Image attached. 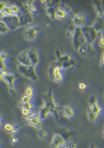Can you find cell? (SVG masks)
Returning <instances> with one entry per match:
<instances>
[{
	"label": "cell",
	"mask_w": 104,
	"mask_h": 148,
	"mask_svg": "<svg viewBox=\"0 0 104 148\" xmlns=\"http://www.w3.org/2000/svg\"><path fill=\"white\" fill-rule=\"evenodd\" d=\"M43 106L50 110L51 114H53L57 118L58 117L61 107L58 102L55 101L52 89H50L48 92L44 94L43 96Z\"/></svg>",
	"instance_id": "6da1fadb"
},
{
	"label": "cell",
	"mask_w": 104,
	"mask_h": 148,
	"mask_svg": "<svg viewBox=\"0 0 104 148\" xmlns=\"http://www.w3.org/2000/svg\"><path fill=\"white\" fill-rule=\"evenodd\" d=\"M71 136L69 132L66 129L55 132L53 135L51 142V146L52 148H62L66 145V143Z\"/></svg>",
	"instance_id": "7a4b0ae2"
},
{
	"label": "cell",
	"mask_w": 104,
	"mask_h": 148,
	"mask_svg": "<svg viewBox=\"0 0 104 148\" xmlns=\"http://www.w3.org/2000/svg\"><path fill=\"white\" fill-rule=\"evenodd\" d=\"M16 64L19 71L23 76L34 82H37L39 80V76L37 72L36 67L32 65L25 66L17 61Z\"/></svg>",
	"instance_id": "3957f363"
},
{
	"label": "cell",
	"mask_w": 104,
	"mask_h": 148,
	"mask_svg": "<svg viewBox=\"0 0 104 148\" xmlns=\"http://www.w3.org/2000/svg\"><path fill=\"white\" fill-rule=\"evenodd\" d=\"M56 54L58 57V60L56 63L63 70L70 68L76 64V60L70 54L63 55L59 51H57Z\"/></svg>",
	"instance_id": "277c9868"
},
{
	"label": "cell",
	"mask_w": 104,
	"mask_h": 148,
	"mask_svg": "<svg viewBox=\"0 0 104 148\" xmlns=\"http://www.w3.org/2000/svg\"><path fill=\"white\" fill-rule=\"evenodd\" d=\"M1 74L2 80H4L8 85L11 92L12 94H15L16 92V89L15 85V81L18 77V75L10 73L8 70L1 71Z\"/></svg>",
	"instance_id": "5b68a950"
},
{
	"label": "cell",
	"mask_w": 104,
	"mask_h": 148,
	"mask_svg": "<svg viewBox=\"0 0 104 148\" xmlns=\"http://www.w3.org/2000/svg\"><path fill=\"white\" fill-rule=\"evenodd\" d=\"M49 75L52 81L60 83L63 79V69L57 63H55L49 70Z\"/></svg>",
	"instance_id": "8992f818"
},
{
	"label": "cell",
	"mask_w": 104,
	"mask_h": 148,
	"mask_svg": "<svg viewBox=\"0 0 104 148\" xmlns=\"http://www.w3.org/2000/svg\"><path fill=\"white\" fill-rule=\"evenodd\" d=\"M89 103V106L87 109L92 112L96 119H97L99 115L104 111V109L101 106L95 95L92 94L90 96Z\"/></svg>",
	"instance_id": "52a82bcc"
},
{
	"label": "cell",
	"mask_w": 104,
	"mask_h": 148,
	"mask_svg": "<svg viewBox=\"0 0 104 148\" xmlns=\"http://www.w3.org/2000/svg\"><path fill=\"white\" fill-rule=\"evenodd\" d=\"M87 42L93 44L97 38L98 33L92 26H84L81 28Z\"/></svg>",
	"instance_id": "ba28073f"
},
{
	"label": "cell",
	"mask_w": 104,
	"mask_h": 148,
	"mask_svg": "<svg viewBox=\"0 0 104 148\" xmlns=\"http://www.w3.org/2000/svg\"><path fill=\"white\" fill-rule=\"evenodd\" d=\"M73 46L75 50L78 51L80 47L87 42L80 27H76L75 35L72 38Z\"/></svg>",
	"instance_id": "9c48e42d"
},
{
	"label": "cell",
	"mask_w": 104,
	"mask_h": 148,
	"mask_svg": "<svg viewBox=\"0 0 104 148\" xmlns=\"http://www.w3.org/2000/svg\"><path fill=\"white\" fill-rule=\"evenodd\" d=\"M10 30H16L21 27V18L15 15L7 16L2 19Z\"/></svg>",
	"instance_id": "30bf717a"
},
{
	"label": "cell",
	"mask_w": 104,
	"mask_h": 148,
	"mask_svg": "<svg viewBox=\"0 0 104 148\" xmlns=\"http://www.w3.org/2000/svg\"><path fill=\"white\" fill-rule=\"evenodd\" d=\"M22 14L19 16L21 18V26H26L31 25L34 23L35 19L33 17L32 14L21 5Z\"/></svg>",
	"instance_id": "8fae6325"
},
{
	"label": "cell",
	"mask_w": 104,
	"mask_h": 148,
	"mask_svg": "<svg viewBox=\"0 0 104 148\" xmlns=\"http://www.w3.org/2000/svg\"><path fill=\"white\" fill-rule=\"evenodd\" d=\"M40 32V29L36 26H29L24 30V37L29 41L34 40L37 38Z\"/></svg>",
	"instance_id": "7c38bea8"
},
{
	"label": "cell",
	"mask_w": 104,
	"mask_h": 148,
	"mask_svg": "<svg viewBox=\"0 0 104 148\" xmlns=\"http://www.w3.org/2000/svg\"><path fill=\"white\" fill-rule=\"evenodd\" d=\"M42 120H43L41 119L39 112L32 117L24 120V122L23 123V124L29 125L35 128L40 129L43 126Z\"/></svg>",
	"instance_id": "4fadbf2b"
},
{
	"label": "cell",
	"mask_w": 104,
	"mask_h": 148,
	"mask_svg": "<svg viewBox=\"0 0 104 148\" xmlns=\"http://www.w3.org/2000/svg\"><path fill=\"white\" fill-rule=\"evenodd\" d=\"M73 25L77 27H82L85 26L86 22V16L82 14H75L72 17Z\"/></svg>",
	"instance_id": "5bb4252c"
},
{
	"label": "cell",
	"mask_w": 104,
	"mask_h": 148,
	"mask_svg": "<svg viewBox=\"0 0 104 148\" xmlns=\"http://www.w3.org/2000/svg\"><path fill=\"white\" fill-rule=\"evenodd\" d=\"M17 61L25 66H29L32 65V62L29 56L27 50L22 52L18 55L17 58Z\"/></svg>",
	"instance_id": "9a60e30c"
},
{
	"label": "cell",
	"mask_w": 104,
	"mask_h": 148,
	"mask_svg": "<svg viewBox=\"0 0 104 148\" xmlns=\"http://www.w3.org/2000/svg\"><path fill=\"white\" fill-rule=\"evenodd\" d=\"M78 52L83 55H91L94 54L95 53V49L93 47V44L86 42L80 47Z\"/></svg>",
	"instance_id": "2e32d148"
},
{
	"label": "cell",
	"mask_w": 104,
	"mask_h": 148,
	"mask_svg": "<svg viewBox=\"0 0 104 148\" xmlns=\"http://www.w3.org/2000/svg\"><path fill=\"white\" fill-rule=\"evenodd\" d=\"M27 51L32 62V65L34 67H36L39 64L40 61L39 53L34 48L30 49Z\"/></svg>",
	"instance_id": "e0dca14e"
},
{
	"label": "cell",
	"mask_w": 104,
	"mask_h": 148,
	"mask_svg": "<svg viewBox=\"0 0 104 148\" xmlns=\"http://www.w3.org/2000/svg\"><path fill=\"white\" fill-rule=\"evenodd\" d=\"M55 20H64L67 18L68 14L60 3L55 7Z\"/></svg>",
	"instance_id": "ac0fdd59"
},
{
	"label": "cell",
	"mask_w": 104,
	"mask_h": 148,
	"mask_svg": "<svg viewBox=\"0 0 104 148\" xmlns=\"http://www.w3.org/2000/svg\"><path fill=\"white\" fill-rule=\"evenodd\" d=\"M22 124H22L21 125L16 126L13 124L8 123L4 125L3 128L6 132H8L11 134L15 135L17 134L19 129L21 127V126H22Z\"/></svg>",
	"instance_id": "d6986e66"
},
{
	"label": "cell",
	"mask_w": 104,
	"mask_h": 148,
	"mask_svg": "<svg viewBox=\"0 0 104 148\" xmlns=\"http://www.w3.org/2000/svg\"><path fill=\"white\" fill-rule=\"evenodd\" d=\"M23 6L31 14H37L39 12V9L34 1H26L24 2Z\"/></svg>",
	"instance_id": "ffe728a7"
},
{
	"label": "cell",
	"mask_w": 104,
	"mask_h": 148,
	"mask_svg": "<svg viewBox=\"0 0 104 148\" xmlns=\"http://www.w3.org/2000/svg\"><path fill=\"white\" fill-rule=\"evenodd\" d=\"M92 27L98 33L101 32L104 30V18L98 17L94 23Z\"/></svg>",
	"instance_id": "44dd1931"
},
{
	"label": "cell",
	"mask_w": 104,
	"mask_h": 148,
	"mask_svg": "<svg viewBox=\"0 0 104 148\" xmlns=\"http://www.w3.org/2000/svg\"><path fill=\"white\" fill-rule=\"evenodd\" d=\"M62 114L68 119H72L75 117V113L72 108L69 106H65L62 109Z\"/></svg>",
	"instance_id": "7402d4cb"
},
{
	"label": "cell",
	"mask_w": 104,
	"mask_h": 148,
	"mask_svg": "<svg viewBox=\"0 0 104 148\" xmlns=\"http://www.w3.org/2000/svg\"><path fill=\"white\" fill-rule=\"evenodd\" d=\"M61 1H51V0H43L40 1V3L45 10L52 8L53 7L58 5L61 3Z\"/></svg>",
	"instance_id": "603a6c76"
},
{
	"label": "cell",
	"mask_w": 104,
	"mask_h": 148,
	"mask_svg": "<svg viewBox=\"0 0 104 148\" xmlns=\"http://www.w3.org/2000/svg\"><path fill=\"white\" fill-rule=\"evenodd\" d=\"M8 57V55L7 52H0V71L8 70L5 60Z\"/></svg>",
	"instance_id": "cb8c5ba5"
},
{
	"label": "cell",
	"mask_w": 104,
	"mask_h": 148,
	"mask_svg": "<svg viewBox=\"0 0 104 148\" xmlns=\"http://www.w3.org/2000/svg\"><path fill=\"white\" fill-rule=\"evenodd\" d=\"M12 15L20 16L22 14L21 5L17 4H11Z\"/></svg>",
	"instance_id": "d4e9b609"
},
{
	"label": "cell",
	"mask_w": 104,
	"mask_h": 148,
	"mask_svg": "<svg viewBox=\"0 0 104 148\" xmlns=\"http://www.w3.org/2000/svg\"><path fill=\"white\" fill-rule=\"evenodd\" d=\"M61 5L65 10V11L66 12L68 15H70V16L72 17L73 15L75 14L72 8L69 5L66 3L64 1H62L61 3Z\"/></svg>",
	"instance_id": "484cf974"
},
{
	"label": "cell",
	"mask_w": 104,
	"mask_h": 148,
	"mask_svg": "<svg viewBox=\"0 0 104 148\" xmlns=\"http://www.w3.org/2000/svg\"><path fill=\"white\" fill-rule=\"evenodd\" d=\"M10 31L9 28L7 26L5 23L2 20H0V33L6 34L8 33Z\"/></svg>",
	"instance_id": "4316f807"
},
{
	"label": "cell",
	"mask_w": 104,
	"mask_h": 148,
	"mask_svg": "<svg viewBox=\"0 0 104 148\" xmlns=\"http://www.w3.org/2000/svg\"><path fill=\"white\" fill-rule=\"evenodd\" d=\"M76 27L74 25H70L68 29L67 32V36L68 38H73L76 32Z\"/></svg>",
	"instance_id": "83f0119b"
},
{
	"label": "cell",
	"mask_w": 104,
	"mask_h": 148,
	"mask_svg": "<svg viewBox=\"0 0 104 148\" xmlns=\"http://www.w3.org/2000/svg\"><path fill=\"white\" fill-rule=\"evenodd\" d=\"M37 135L40 138L45 139L48 136V132L45 129L40 128L37 131Z\"/></svg>",
	"instance_id": "f1b7e54d"
},
{
	"label": "cell",
	"mask_w": 104,
	"mask_h": 148,
	"mask_svg": "<svg viewBox=\"0 0 104 148\" xmlns=\"http://www.w3.org/2000/svg\"><path fill=\"white\" fill-rule=\"evenodd\" d=\"M25 94L33 98L34 95V89L33 86L30 85L27 86L25 88Z\"/></svg>",
	"instance_id": "f546056e"
},
{
	"label": "cell",
	"mask_w": 104,
	"mask_h": 148,
	"mask_svg": "<svg viewBox=\"0 0 104 148\" xmlns=\"http://www.w3.org/2000/svg\"><path fill=\"white\" fill-rule=\"evenodd\" d=\"M57 6H58V5H57ZM56 6L53 7L52 8H49V9L45 10V11H46V13L47 14L52 20H55V7H56Z\"/></svg>",
	"instance_id": "4dcf8cb0"
},
{
	"label": "cell",
	"mask_w": 104,
	"mask_h": 148,
	"mask_svg": "<svg viewBox=\"0 0 104 148\" xmlns=\"http://www.w3.org/2000/svg\"><path fill=\"white\" fill-rule=\"evenodd\" d=\"M19 106L21 109L22 108H28V109H33V110H35V107L33 105L32 103H23L21 101L19 103Z\"/></svg>",
	"instance_id": "1f68e13d"
},
{
	"label": "cell",
	"mask_w": 104,
	"mask_h": 148,
	"mask_svg": "<svg viewBox=\"0 0 104 148\" xmlns=\"http://www.w3.org/2000/svg\"><path fill=\"white\" fill-rule=\"evenodd\" d=\"M32 97L25 94V95H24L22 97L21 102L23 103H32Z\"/></svg>",
	"instance_id": "d6a6232c"
},
{
	"label": "cell",
	"mask_w": 104,
	"mask_h": 148,
	"mask_svg": "<svg viewBox=\"0 0 104 148\" xmlns=\"http://www.w3.org/2000/svg\"><path fill=\"white\" fill-rule=\"evenodd\" d=\"M3 11L5 12V14H7V16L12 15V12L11 8V4L8 3L6 8L3 10Z\"/></svg>",
	"instance_id": "836d02e7"
},
{
	"label": "cell",
	"mask_w": 104,
	"mask_h": 148,
	"mask_svg": "<svg viewBox=\"0 0 104 148\" xmlns=\"http://www.w3.org/2000/svg\"><path fill=\"white\" fill-rule=\"evenodd\" d=\"M99 39H98V43L99 45L102 47H104V36L102 32L98 33Z\"/></svg>",
	"instance_id": "e575fe53"
},
{
	"label": "cell",
	"mask_w": 104,
	"mask_h": 148,
	"mask_svg": "<svg viewBox=\"0 0 104 148\" xmlns=\"http://www.w3.org/2000/svg\"><path fill=\"white\" fill-rule=\"evenodd\" d=\"M7 2L5 1H0V12L4 10L5 8L7 6Z\"/></svg>",
	"instance_id": "d590c367"
},
{
	"label": "cell",
	"mask_w": 104,
	"mask_h": 148,
	"mask_svg": "<svg viewBox=\"0 0 104 148\" xmlns=\"http://www.w3.org/2000/svg\"><path fill=\"white\" fill-rule=\"evenodd\" d=\"M87 85L86 83L84 82H80L79 84V88L81 90H84L87 88Z\"/></svg>",
	"instance_id": "8d00e7d4"
},
{
	"label": "cell",
	"mask_w": 104,
	"mask_h": 148,
	"mask_svg": "<svg viewBox=\"0 0 104 148\" xmlns=\"http://www.w3.org/2000/svg\"><path fill=\"white\" fill-rule=\"evenodd\" d=\"M101 68L102 70H104V52L102 53L101 58Z\"/></svg>",
	"instance_id": "74e56055"
},
{
	"label": "cell",
	"mask_w": 104,
	"mask_h": 148,
	"mask_svg": "<svg viewBox=\"0 0 104 148\" xmlns=\"http://www.w3.org/2000/svg\"><path fill=\"white\" fill-rule=\"evenodd\" d=\"M11 143L12 144H16L18 142V139L15 136H12L11 138Z\"/></svg>",
	"instance_id": "f35d334b"
},
{
	"label": "cell",
	"mask_w": 104,
	"mask_h": 148,
	"mask_svg": "<svg viewBox=\"0 0 104 148\" xmlns=\"http://www.w3.org/2000/svg\"><path fill=\"white\" fill-rule=\"evenodd\" d=\"M70 148H77L78 145L75 142H71L69 143V145H68Z\"/></svg>",
	"instance_id": "ab89813d"
},
{
	"label": "cell",
	"mask_w": 104,
	"mask_h": 148,
	"mask_svg": "<svg viewBox=\"0 0 104 148\" xmlns=\"http://www.w3.org/2000/svg\"><path fill=\"white\" fill-rule=\"evenodd\" d=\"M7 16V14H5V12L3 11L0 12V20H2Z\"/></svg>",
	"instance_id": "60d3db41"
},
{
	"label": "cell",
	"mask_w": 104,
	"mask_h": 148,
	"mask_svg": "<svg viewBox=\"0 0 104 148\" xmlns=\"http://www.w3.org/2000/svg\"><path fill=\"white\" fill-rule=\"evenodd\" d=\"M2 116H1V114H0V127H3L4 125L3 124V123H2Z\"/></svg>",
	"instance_id": "b9f144b4"
},
{
	"label": "cell",
	"mask_w": 104,
	"mask_h": 148,
	"mask_svg": "<svg viewBox=\"0 0 104 148\" xmlns=\"http://www.w3.org/2000/svg\"><path fill=\"white\" fill-rule=\"evenodd\" d=\"M101 17L104 18V7H103V10H102V14H101Z\"/></svg>",
	"instance_id": "7bdbcfd3"
},
{
	"label": "cell",
	"mask_w": 104,
	"mask_h": 148,
	"mask_svg": "<svg viewBox=\"0 0 104 148\" xmlns=\"http://www.w3.org/2000/svg\"><path fill=\"white\" fill-rule=\"evenodd\" d=\"M89 148H97V147H96V145H95L94 144H93V145H91L90 147Z\"/></svg>",
	"instance_id": "ee69618b"
},
{
	"label": "cell",
	"mask_w": 104,
	"mask_h": 148,
	"mask_svg": "<svg viewBox=\"0 0 104 148\" xmlns=\"http://www.w3.org/2000/svg\"><path fill=\"white\" fill-rule=\"evenodd\" d=\"M102 136L104 138V125L103 126V128H102Z\"/></svg>",
	"instance_id": "f6af8a7d"
},
{
	"label": "cell",
	"mask_w": 104,
	"mask_h": 148,
	"mask_svg": "<svg viewBox=\"0 0 104 148\" xmlns=\"http://www.w3.org/2000/svg\"><path fill=\"white\" fill-rule=\"evenodd\" d=\"M62 148H70V147H69V146L68 145H64V146H63Z\"/></svg>",
	"instance_id": "bcb514c9"
},
{
	"label": "cell",
	"mask_w": 104,
	"mask_h": 148,
	"mask_svg": "<svg viewBox=\"0 0 104 148\" xmlns=\"http://www.w3.org/2000/svg\"><path fill=\"white\" fill-rule=\"evenodd\" d=\"M2 80V77H1V71H0V81Z\"/></svg>",
	"instance_id": "7dc6e473"
},
{
	"label": "cell",
	"mask_w": 104,
	"mask_h": 148,
	"mask_svg": "<svg viewBox=\"0 0 104 148\" xmlns=\"http://www.w3.org/2000/svg\"><path fill=\"white\" fill-rule=\"evenodd\" d=\"M1 143H1V141L0 140V145H1Z\"/></svg>",
	"instance_id": "c3c4849f"
},
{
	"label": "cell",
	"mask_w": 104,
	"mask_h": 148,
	"mask_svg": "<svg viewBox=\"0 0 104 148\" xmlns=\"http://www.w3.org/2000/svg\"></svg>",
	"instance_id": "681fc988"
},
{
	"label": "cell",
	"mask_w": 104,
	"mask_h": 148,
	"mask_svg": "<svg viewBox=\"0 0 104 148\" xmlns=\"http://www.w3.org/2000/svg\"></svg>",
	"instance_id": "f907efd6"
}]
</instances>
